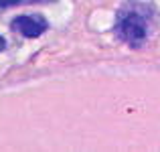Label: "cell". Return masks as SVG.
Returning a JSON list of instances; mask_svg holds the SVG:
<instances>
[{
	"label": "cell",
	"mask_w": 160,
	"mask_h": 152,
	"mask_svg": "<svg viewBox=\"0 0 160 152\" xmlns=\"http://www.w3.org/2000/svg\"><path fill=\"white\" fill-rule=\"evenodd\" d=\"M10 28L16 31L18 35L27 37V39H37L49 28V23L41 14H20L16 18H12Z\"/></svg>",
	"instance_id": "2"
},
{
	"label": "cell",
	"mask_w": 160,
	"mask_h": 152,
	"mask_svg": "<svg viewBox=\"0 0 160 152\" xmlns=\"http://www.w3.org/2000/svg\"><path fill=\"white\" fill-rule=\"evenodd\" d=\"M24 0H0V8H8V6H16V4H22Z\"/></svg>",
	"instance_id": "3"
},
{
	"label": "cell",
	"mask_w": 160,
	"mask_h": 152,
	"mask_svg": "<svg viewBox=\"0 0 160 152\" xmlns=\"http://www.w3.org/2000/svg\"><path fill=\"white\" fill-rule=\"evenodd\" d=\"M4 47H6V39L0 35V51H4Z\"/></svg>",
	"instance_id": "4"
},
{
	"label": "cell",
	"mask_w": 160,
	"mask_h": 152,
	"mask_svg": "<svg viewBox=\"0 0 160 152\" xmlns=\"http://www.w3.org/2000/svg\"><path fill=\"white\" fill-rule=\"evenodd\" d=\"M150 20H152V10H150V6L130 0V2L122 4L120 10L116 12L113 33H116V37L122 43L138 49L148 41Z\"/></svg>",
	"instance_id": "1"
}]
</instances>
